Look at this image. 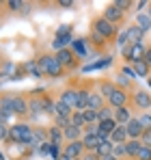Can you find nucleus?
Returning <instances> with one entry per match:
<instances>
[{
    "instance_id": "1",
    "label": "nucleus",
    "mask_w": 151,
    "mask_h": 160,
    "mask_svg": "<svg viewBox=\"0 0 151 160\" xmlns=\"http://www.w3.org/2000/svg\"><path fill=\"white\" fill-rule=\"evenodd\" d=\"M37 63H39V67H41V72H43L46 78H63V76H65V69H63L61 63L56 61L54 52L37 54Z\"/></svg>"
},
{
    "instance_id": "2",
    "label": "nucleus",
    "mask_w": 151,
    "mask_h": 160,
    "mask_svg": "<svg viewBox=\"0 0 151 160\" xmlns=\"http://www.w3.org/2000/svg\"><path fill=\"white\" fill-rule=\"evenodd\" d=\"M9 145H28L32 143V128L26 121H17L13 126H9Z\"/></svg>"
},
{
    "instance_id": "3",
    "label": "nucleus",
    "mask_w": 151,
    "mask_h": 160,
    "mask_svg": "<svg viewBox=\"0 0 151 160\" xmlns=\"http://www.w3.org/2000/svg\"><path fill=\"white\" fill-rule=\"evenodd\" d=\"M91 30L93 32H97V35H101L104 39H108L110 43L117 39V35H119V26H114L112 22H108L104 15H95L93 20H91Z\"/></svg>"
},
{
    "instance_id": "4",
    "label": "nucleus",
    "mask_w": 151,
    "mask_h": 160,
    "mask_svg": "<svg viewBox=\"0 0 151 160\" xmlns=\"http://www.w3.org/2000/svg\"><path fill=\"white\" fill-rule=\"evenodd\" d=\"M54 56H56V61L61 63V67H63L65 72H76V69L82 67V58H80L71 48L58 50V52H54Z\"/></svg>"
},
{
    "instance_id": "5",
    "label": "nucleus",
    "mask_w": 151,
    "mask_h": 160,
    "mask_svg": "<svg viewBox=\"0 0 151 160\" xmlns=\"http://www.w3.org/2000/svg\"><path fill=\"white\" fill-rule=\"evenodd\" d=\"M132 102V91H127L123 87H114L112 93L106 98V104L110 108H121V106H129Z\"/></svg>"
},
{
    "instance_id": "6",
    "label": "nucleus",
    "mask_w": 151,
    "mask_h": 160,
    "mask_svg": "<svg viewBox=\"0 0 151 160\" xmlns=\"http://www.w3.org/2000/svg\"><path fill=\"white\" fill-rule=\"evenodd\" d=\"M129 106L134 108V110H140V112L151 110V93L136 87V89L132 91V102H129Z\"/></svg>"
},
{
    "instance_id": "7",
    "label": "nucleus",
    "mask_w": 151,
    "mask_h": 160,
    "mask_svg": "<svg viewBox=\"0 0 151 160\" xmlns=\"http://www.w3.org/2000/svg\"><path fill=\"white\" fill-rule=\"evenodd\" d=\"M121 54H123V58H125L127 63L132 65V63L145 58V54H147V46H145V41H143V43H132V46H127L125 50H121Z\"/></svg>"
},
{
    "instance_id": "8",
    "label": "nucleus",
    "mask_w": 151,
    "mask_h": 160,
    "mask_svg": "<svg viewBox=\"0 0 151 160\" xmlns=\"http://www.w3.org/2000/svg\"><path fill=\"white\" fill-rule=\"evenodd\" d=\"M101 15H104L108 22H112L114 26H121V24L125 22V15H127V13H125V11H121L114 2H110V4H106V9L101 11Z\"/></svg>"
},
{
    "instance_id": "9",
    "label": "nucleus",
    "mask_w": 151,
    "mask_h": 160,
    "mask_svg": "<svg viewBox=\"0 0 151 160\" xmlns=\"http://www.w3.org/2000/svg\"><path fill=\"white\" fill-rule=\"evenodd\" d=\"M84 145H82V141H69V143H65L63 145V156H67V158H82L84 156Z\"/></svg>"
},
{
    "instance_id": "10",
    "label": "nucleus",
    "mask_w": 151,
    "mask_h": 160,
    "mask_svg": "<svg viewBox=\"0 0 151 160\" xmlns=\"http://www.w3.org/2000/svg\"><path fill=\"white\" fill-rule=\"evenodd\" d=\"M11 100H13V112L15 117H28V100L26 95H20V93H11Z\"/></svg>"
},
{
    "instance_id": "11",
    "label": "nucleus",
    "mask_w": 151,
    "mask_h": 160,
    "mask_svg": "<svg viewBox=\"0 0 151 160\" xmlns=\"http://www.w3.org/2000/svg\"><path fill=\"white\" fill-rule=\"evenodd\" d=\"M58 102H63L65 106H69L71 110H76V102H78V89L76 87H65L58 93Z\"/></svg>"
},
{
    "instance_id": "12",
    "label": "nucleus",
    "mask_w": 151,
    "mask_h": 160,
    "mask_svg": "<svg viewBox=\"0 0 151 160\" xmlns=\"http://www.w3.org/2000/svg\"><path fill=\"white\" fill-rule=\"evenodd\" d=\"M93 91V82L84 84V87H78V102H76V110H86L89 108V95Z\"/></svg>"
},
{
    "instance_id": "13",
    "label": "nucleus",
    "mask_w": 151,
    "mask_h": 160,
    "mask_svg": "<svg viewBox=\"0 0 151 160\" xmlns=\"http://www.w3.org/2000/svg\"><path fill=\"white\" fill-rule=\"evenodd\" d=\"M86 39H89V43H91V50H93L95 54L106 52V48L110 46V41H108V39H104L101 35H97V32H93V30L89 32V37H86Z\"/></svg>"
},
{
    "instance_id": "14",
    "label": "nucleus",
    "mask_w": 151,
    "mask_h": 160,
    "mask_svg": "<svg viewBox=\"0 0 151 160\" xmlns=\"http://www.w3.org/2000/svg\"><path fill=\"white\" fill-rule=\"evenodd\" d=\"M125 130H127V138H129V141H140V136H143V126H140V121H138L136 115L125 123Z\"/></svg>"
},
{
    "instance_id": "15",
    "label": "nucleus",
    "mask_w": 151,
    "mask_h": 160,
    "mask_svg": "<svg viewBox=\"0 0 151 160\" xmlns=\"http://www.w3.org/2000/svg\"><path fill=\"white\" fill-rule=\"evenodd\" d=\"M69 48H71V50H74V52L78 54L82 61L86 58V54L91 52V46H89V39H86V37H76L74 41H71V46H69Z\"/></svg>"
},
{
    "instance_id": "16",
    "label": "nucleus",
    "mask_w": 151,
    "mask_h": 160,
    "mask_svg": "<svg viewBox=\"0 0 151 160\" xmlns=\"http://www.w3.org/2000/svg\"><path fill=\"white\" fill-rule=\"evenodd\" d=\"M0 110H2V115H4L7 119L15 117V112H13V100H11V93H0Z\"/></svg>"
},
{
    "instance_id": "17",
    "label": "nucleus",
    "mask_w": 151,
    "mask_h": 160,
    "mask_svg": "<svg viewBox=\"0 0 151 160\" xmlns=\"http://www.w3.org/2000/svg\"><path fill=\"white\" fill-rule=\"evenodd\" d=\"M134 108L132 106H121V108H114V121L119 123V126H125L127 121L134 117V112H132Z\"/></svg>"
},
{
    "instance_id": "18",
    "label": "nucleus",
    "mask_w": 151,
    "mask_h": 160,
    "mask_svg": "<svg viewBox=\"0 0 151 160\" xmlns=\"http://www.w3.org/2000/svg\"><path fill=\"white\" fill-rule=\"evenodd\" d=\"M125 35H127V39H129V46H132V43H143V41H145V32L136 26V24H129V26L125 28Z\"/></svg>"
},
{
    "instance_id": "19",
    "label": "nucleus",
    "mask_w": 151,
    "mask_h": 160,
    "mask_svg": "<svg viewBox=\"0 0 151 160\" xmlns=\"http://www.w3.org/2000/svg\"><path fill=\"white\" fill-rule=\"evenodd\" d=\"M127 141H129V138H127L125 126H117V128L112 130V134H110V143H112V145H123Z\"/></svg>"
},
{
    "instance_id": "20",
    "label": "nucleus",
    "mask_w": 151,
    "mask_h": 160,
    "mask_svg": "<svg viewBox=\"0 0 151 160\" xmlns=\"http://www.w3.org/2000/svg\"><path fill=\"white\" fill-rule=\"evenodd\" d=\"M74 39H76L74 35L54 37V39H52V50H54V52H58V50H65V48H69V46H71V41H74Z\"/></svg>"
},
{
    "instance_id": "21",
    "label": "nucleus",
    "mask_w": 151,
    "mask_h": 160,
    "mask_svg": "<svg viewBox=\"0 0 151 160\" xmlns=\"http://www.w3.org/2000/svg\"><path fill=\"white\" fill-rule=\"evenodd\" d=\"M63 136H65V143H69V141H82V136H84V132H82V128H78V126H67L65 130H63Z\"/></svg>"
},
{
    "instance_id": "22",
    "label": "nucleus",
    "mask_w": 151,
    "mask_h": 160,
    "mask_svg": "<svg viewBox=\"0 0 151 160\" xmlns=\"http://www.w3.org/2000/svg\"><path fill=\"white\" fill-rule=\"evenodd\" d=\"M110 63H112V56L108 54V56H101L100 61H95V63L82 65V72H97V69H104V67H108Z\"/></svg>"
},
{
    "instance_id": "23",
    "label": "nucleus",
    "mask_w": 151,
    "mask_h": 160,
    "mask_svg": "<svg viewBox=\"0 0 151 160\" xmlns=\"http://www.w3.org/2000/svg\"><path fill=\"white\" fill-rule=\"evenodd\" d=\"M104 106H106V98L101 95L100 91H91V95H89V108L91 110H101Z\"/></svg>"
},
{
    "instance_id": "24",
    "label": "nucleus",
    "mask_w": 151,
    "mask_h": 160,
    "mask_svg": "<svg viewBox=\"0 0 151 160\" xmlns=\"http://www.w3.org/2000/svg\"><path fill=\"white\" fill-rule=\"evenodd\" d=\"M100 143H101V138L97 134H84V136H82V145H84L86 152H95V149L100 147Z\"/></svg>"
},
{
    "instance_id": "25",
    "label": "nucleus",
    "mask_w": 151,
    "mask_h": 160,
    "mask_svg": "<svg viewBox=\"0 0 151 160\" xmlns=\"http://www.w3.org/2000/svg\"><path fill=\"white\" fill-rule=\"evenodd\" d=\"M132 69H134V74H136L138 78H149V76H151V67L145 63V58H143V61L132 63Z\"/></svg>"
},
{
    "instance_id": "26",
    "label": "nucleus",
    "mask_w": 151,
    "mask_h": 160,
    "mask_svg": "<svg viewBox=\"0 0 151 160\" xmlns=\"http://www.w3.org/2000/svg\"><path fill=\"white\" fill-rule=\"evenodd\" d=\"M140 147H143L140 141H127V143H125V158L127 160H136L138 152H140Z\"/></svg>"
},
{
    "instance_id": "27",
    "label": "nucleus",
    "mask_w": 151,
    "mask_h": 160,
    "mask_svg": "<svg viewBox=\"0 0 151 160\" xmlns=\"http://www.w3.org/2000/svg\"><path fill=\"white\" fill-rule=\"evenodd\" d=\"M48 141H50V143H56V145L65 143L63 130H61V128H56V126H50V128H48Z\"/></svg>"
},
{
    "instance_id": "28",
    "label": "nucleus",
    "mask_w": 151,
    "mask_h": 160,
    "mask_svg": "<svg viewBox=\"0 0 151 160\" xmlns=\"http://www.w3.org/2000/svg\"><path fill=\"white\" fill-rule=\"evenodd\" d=\"M136 26H138L143 32H145V35H147V32L151 30V20H149V15H147V13H138V15H136Z\"/></svg>"
},
{
    "instance_id": "29",
    "label": "nucleus",
    "mask_w": 151,
    "mask_h": 160,
    "mask_svg": "<svg viewBox=\"0 0 151 160\" xmlns=\"http://www.w3.org/2000/svg\"><path fill=\"white\" fill-rule=\"evenodd\" d=\"M71 108L65 106L63 102H58V100H54V117H71Z\"/></svg>"
},
{
    "instance_id": "30",
    "label": "nucleus",
    "mask_w": 151,
    "mask_h": 160,
    "mask_svg": "<svg viewBox=\"0 0 151 160\" xmlns=\"http://www.w3.org/2000/svg\"><path fill=\"white\" fill-rule=\"evenodd\" d=\"M13 72H15L13 63H11V61H4V63H2V67H0V80H2V82H4V80H11Z\"/></svg>"
},
{
    "instance_id": "31",
    "label": "nucleus",
    "mask_w": 151,
    "mask_h": 160,
    "mask_svg": "<svg viewBox=\"0 0 151 160\" xmlns=\"http://www.w3.org/2000/svg\"><path fill=\"white\" fill-rule=\"evenodd\" d=\"M112 149H114V145H112L110 141H101L100 147L95 149V154H97L100 158H104V156H110V154H112Z\"/></svg>"
},
{
    "instance_id": "32",
    "label": "nucleus",
    "mask_w": 151,
    "mask_h": 160,
    "mask_svg": "<svg viewBox=\"0 0 151 160\" xmlns=\"http://www.w3.org/2000/svg\"><path fill=\"white\" fill-rule=\"evenodd\" d=\"M4 7H7L11 13H20L22 9H26V2H22V0H7Z\"/></svg>"
},
{
    "instance_id": "33",
    "label": "nucleus",
    "mask_w": 151,
    "mask_h": 160,
    "mask_svg": "<svg viewBox=\"0 0 151 160\" xmlns=\"http://www.w3.org/2000/svg\"><path fill=\"white\" fill-rule=\"evenodd\" d=\"M82 115H84V121L86 123H100V112L97 110H91V108H86V110H82Z\"/></svg>"
},
{
    "instance_id": "34",
    "label": "nucleus",
    "mask_w": 151,
    "mask_h": 160,
    "mask_svg": "<svg viewBox=\"0 0 151 160\" xmlns=\"http://www.w3.org/2000/svg\"><path fill=\"white\" fill-rule=\"evenodd\" d=\"M136 117H138V121H140V126H143V132H145V130H151V110L138 112Z\"/></svg>"
},
{
    "instance_id": "35",
    "label": "nucleus",
    "mask_w": 151,
    "mask_h": 160,
    "mask_svg": "<svg viewBox=\"0 0 151 160\" xmlns=\"http://www.w3.org/2000/svg\"><path fill=\"white\" fill-rule=\"evenodd\" d=\"M71 126H78V128H84V126H86L82 110H74V112H71Z\"/></svg>"
},
{
    "instance_id": "36",
    "label": "nucleus",
    "mask_w": 151,
    "mask_h": 160,
    "mask_svg": "<svg viewBox=\"0 0 151 160\" xmlns=\"http://www.w3.org/2000/svg\"><path fill=\"white\" fill-rule=\"evenodd\" d=\"M63 35H74V26L71 24H61V26L56 28L54 37H63Z\"/></svg>"
},
{
    "instance_id": "37",
    "label": "nucleus",
    "mask_w": 151,
    "mask_h": 160,
    "mask_svg": "<svg viewBox=\"0 0 151 160\" xmlns=\"http://www.w3.org/2000/svg\"><path fill=\"white\" fill-rule=\"evenodd\" d=\"M69 123H71V117H54V123H52V126H56V128L65 130Z\"/></svg>"
},
{
    "instance_id": "38",
    "label": "nucleus",
    "mask_w": 151,
    "mask_h": 160,
    "mask_svg": "<svg viewBox=\"0 0 151 160\" xmlns=\"http://www.w3.org/2000/svg\"><path fill=\"white\" fill-rule=\"evenodd\" d=\"M114 41H117V46H119V48H121V50H125L127 46H129V39H127L125 30H123V32H119V35H117V39H114Z\"/></svg>"
},
{
    "instance_id": "39",
    "label": "nucleus",
    "mask_w": 151,
    "mask_h": 160,
    "mask_svg": "<svg viewBox=\"0 0 151 160\" xmlns=\"http://www.w3.org/2000/svg\"><path fill=\"white\" fill-rule=\"evenodd\" d=\"M50 156L54 160H58L63 156V145H56V143H50Z\"/></svg>"
},
{
    "instance_id": "40",
    "label": "nucleus",
    "mask_w": 151,
    "mask_h": 160,
    "mask_svg": "<svg viewBox=\"0 0 151 160\" xmlns=\"http://www.w3.org/2000/svg\"><path fill=\"white\" fill-rule=\"evenodd\" d=\"M28 74H26L24 65H20V67H15V72H13V76H11V80H24Z\"/></svg>"
},
{
    "instance_id": "41",
    "label": "nucleus",
    "mask_w": 151,
    "mask_h": 160,
    "mask_svg": "<svg viewBox=\"0 0 151 160\" xmlns=\"http://www.w3.org/2000/svg\"><path fill=\"white\" fill-rule=\"evenodd\" d=\"M114 4H117L121 11H125V13L132 9V7H134V2H132V0H114Z\"/></svg>"
},
{
    "instance_id": "42",
    "label": "nucleus",
    "mask_w": 151,
    "mask_h": 160,
    "mask_svg": "<svg viewBox=\"0 0 151 160\" xmlns=\"http://www.w3.org/2000/svg\"><path fill=\"white\" fill-rule=\"evenodd\" d=\"M112 156H117L119 160L125 158V143H123V145H114V149H112Z\"/></svg>"
},
{
    "instance_id": "43",
    "label": "nucleus",
    "mask_w": 151,
    "mask_h": 160,
    "mask_svg": "<svg viewBox=\"0 0 151 160\" xmlns=\"http://www.w3.org/2000/svg\"><path fill=\"white\" fill-rule=\"evenodd\" d=\"M0 141L2 143L9 141V123H2V121H0Z\"/></svg>"
},
{
    "instance_id": "44",
    "label": "nucleus",
    "mask_w": 151,
    "mask_h": 160,
    "mask_svg": "<svg viewBox=\"0 0 151 160\" xmlns=\"http://www.w3.org/2000/svg\"><path fill=\"white\" fill-rule=\"evenodd\" d=\"M136 160H151V149L149 147H140V152H138V156H136Z\"/></svg>"
},
{
    "instance_id": "45",
    "label": "nucleus",
    "mask_w": 151,
    "mask_h": 160,
    "mask_svg": "<svg viewBox=\"0 0 151 160\" xmlns=\"http://www.w3.org/2000/svg\"><path fill=\"white\" fill-rule=\"evenodd\" d=\"M140 143H143L145 147H149V149H151V130H145V132H143V136H140Z\"/></svg>"
},
{
    "instance_id": "46",
    "label": "nucleus",
    "mask_w": 151,
    "mask_h": 160,
    "mask_svg": "<svg viewBox=\"0 0 151 160\" xmlns=\"http://www.w3.org/2000/svg\"><path fill=\"white\" fill-rule=\"evenodd\" d=\"M82 132L84 134H97V126H95V123H86V126L82 128Z\"/></svg>"
},
{
    "instance_id": "47",
    "label": "nucleus",
    "mask_w": 151,
    "mask_h": 160,
    "mask_svg": "<svg viewBox=\"0 0 151 160\" xmlns=\"http://www.w3.org/2000/svg\"><path fill=\"white\" fill-rule=\"evenodd\" d=\"M80 160H101V158L95 154V152H84V156H82Z\"/></svg>"
},
{
    "instance_id": "48",
    "label": "nucleus",
    "mask_w": 151,
    "mask_h": 160,
    "mask_svg": "<svg viewBox=\"0 0 151 160\" xmlns=\"http://www.w3.org/2000/svg\"><path fill=\"white\" fill-rule=\"evenodd\" d=\"M56 4L63 7V9H71V7H74V0H58Z\"/></svg>"
},
{
    "instance_id": "49",
    "label": "nucleus",
    "mask_w": 151,
    "mask_h": 160,
    "mask_svg": "<svg viewBox=\"0 0 151 160\" xmlns=\"http://www.w3.org/2000/svg\"><path fill=\"white\" fill-rule=\"evenodd\" d=\"M134 7H136V13H140L145 7H149V2H145V0H143V2H134Z\"/></svg>"
},
{
    "instance_id": "50",
    "label": "nucleus",
    "mask_w": 151,
    "mask_h": 160,
    "mask_svg": "<svg viewBox=\"0 0 151 160\" xmlns=\"http://www.w3.org/2000/svg\"><path fill=\"white\" fill-rule=\"evenodd\" d=\"M145 63H147V65L151 67V46L147 48V54H145Z\"/></svg>"
},
{
    "instance_id": "51",
    "label": "nucleus",
    "mask_w": 151,
    "mask_h": 160,
    "mask_svg": "<svg viewBox=\"0 0 151 160\" xmlns=\"http://www.w3.org/2000/svg\"><path fill=\"white\" fill-rule=\"evenodd\" d=\"M101 160H119V158H117V156H112V154H110V156H104V158H101Z\"/></svg>"
},
{
    "instance_id": "52",
    "label": "nucleus",
    "mask_w": 151,
    "mask_h": 160,
    "mask_svg": "<svg viewBox=\"0 0 151 160\" xmlns=\"http://www.w3.org/2000/svg\"><path fill=\"white\" fill-rule=\"evenodd\" d=\"M147 15H149V20H151V2H149V9H147Z\"/></svg>"
},
{
    "instance_id": "53",
    "label": "nucleus",
    "mask_w": 151,
    "mask_h": 160,
    "mask_svg": "<svg viewBox=\"0 0 151 160\" xmlns=\"http://www.w3.org/2000/svg\"><path fill=\"white\" fill-rule=\"evenodd\" d=\"M0 160H2V152H0Z\"/></svg>"
},
{
    "instance_id": "54",
    "label": "nucleus",
    "mask_w": 151,
    "mask_h": 160,
    "mask_svg": "<svg viewBox=\"0 0 151 160\" xmlns=\"http://www.w3.org/2000/svg\"><path fill=\"white\" fill-rule=\"evenodd\" d=\"M123 160H127V158H123Z\"/></svg>"
}]
</instances>
